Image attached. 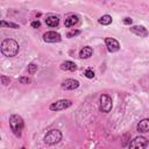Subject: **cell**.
<instances>
[{
    "instance_id": "obj_1",
    "label": "cell",
    "mask_w": 149,
    "mask_h": 149,
    "mask_svg": "<svg viewBox=\"0 0 149 149\" xmlns=\"http://www.w3.org/2000/svg\"><path fill=\"white\" fill-rule=\"evenodd\" d=\"M19 43L13 38H6L1 43V52L6 57H14L19 52Z\"/></svg>"
},
{
    "instance_id": "obj_2",
    "label": "cell",
    "mask_w": 149,
    "mask_h": 149,
    "mask_svg": "<svg viewBox=\"0 0 149 149\" xmlns=\"http://www.w3.org/2000/svg\"><path fill=\"white\" fill-rule=\"evenodd\" d=\"M9 126H10V129L14 133V135L20 136L21 133H22L23 126H24L23 119L20 115H17V114H13L9 118Z\"/></svg>"
},
{
    "instance_id": "obj_3",
    "label": "cell",
    "mask_w": 149,
    "mask_h": 149,
    "mask_svg": "<svg viewBox=\"0 0 149 149\" xmlns=\"http://www.w3.org/2000/svg\"><path fill=\"white\" fill-rule=\"evenodd\" d=\"M61 140H62V133L58 129H51L44 136V142L49 146H54L58 143Z\"/></svg>"
},
{
    "instance_id": "obj_4",
    "label": "cell",
    "mask_w": 149,
    "mask_h": 149,
    "mask_svg": "<svg viewBox=\"0 0 149 149\" xmlns=\"http://www.w3.org/2000/svg\"><path fill=\"white\" fill-rule=\"evenodd\" d=\"M99 108L104 113H108L112 109V98L108 94H101L99 98Z\"/></svg>"
},
{
    "instance_id": "obj_5",
    "label": "cell",
    "mask_w": 149,
    "mask_h": 149,
    "mask_svg": "<svg viewBox=\"0 0 149 149\" xmlns=\"http://www.w3.org/2000/svg\"><path fill=\"white\" fill-rule=\"evenodd\" d=\"M72 105V101L71 100H69V99H61V100H57V101H55V102H52L50 106H49V108L51 109V111H63V109H66V108H69L70 106Z\"/></svg>"
},
{
    "instance_id": "obj_6",
    "label": "cell",
    "mask_w": 149,
    "mask_h": 149,
    "mask_svg": "<svg viewBox=\"0 0 149 149\" xmlns=\"http://www.w3.org/2000/svg\"><path fill=\"white\" fill-rule=\"evenodd\" d=\"M147 146H148V140L144 136H136L129 143L130 148H140V149H142V148H146Z\"/></svg>"
},
{
    "instance_id": "obj_7",
    "label": "cell",
    "mask_w": 149,
    "mask_h": 149,
    "mask_svg": "<svg viewBox=\"0 0 149 149\" xmlns=\"http://www.w3.org/2000/svg\"><path fill=\"white\" fill-rule=\"evenodd\" d=\"M61 87L63 90H66V91H72V90H76L79 87V81L76 80V79H65L62 84H61Z\"/></svg>"
},
{
    "instance_id": "obj_8",
    "label": "cell",
    "mask_w": 149,
    "mask_h": 149,
    "mask_svg": "<svg viewBox=\"0 0 149 149\" xmlns=\"http://www.w3.org/2000/svg\"><path fill=\"white\" fill-rule=\"evenodd\" d=\"M43 40L44 42H48V43H56L62 40V36L56 31H47L43 35Z\"/></svg>"
},
{
    "instance_id": "obj_9",
    "label": "cell",
    "mask_w": 149,
    "mask_h": 149,
    "mask_svg": "<svg viewBox=\"0 0 149 149\" xmlns=\"http://www.w3.org/2000/svg\"><path fill=\"white\" fill-rule=\"evenodd\" d=\"M105 44H106L107 50L109 52H115L120 49V43L115 38H112V37H106L105 38Z\"/></svg>"
},
{
    "instance_id": "obj_10",
    "label": "cell",
    "mask_w": 149,
    "mask_h": 149,
    "mask_svg": "<svg viewBox=\"0 0 149 149\" xmlns=\"http://www.w3.org/2000/svg\"><path fill=\"white\" fill-rule=\"evenodd\" d=\"M129 30L133 34H135L136 36H140V37H147L148 36V30L143 26H132L129 28Z\"/></svg>"
},
{
    "instance_id": "obj_11",
    "label": "cell",
    "mask_w": 149,
    "mask_h": 149,
    "mask_svg": "<svg viewBox=\"0 0 149 149\" xmlns=\"http://www.w3.org/2000/svg\"><path fill=\"white\" fill-rule=\"evenodd\" d=\"M136 129L140 133H147V132H149V119H142L137 123Z\"/></svg>"
},
{
    "instance_id": "obj_12",
    "label": "cell",
    "mask_w": 149,
    "mask_h": 149,
    "mask_svg": "<svg viewBox=\"0 0 149 149\" xmlns=\"http://www.w3.org/2000/svg\"><path fill=\"white\" fill-rule=\"evenodd\" d=\"M61 70H63V71H74L76 69H77V65L73 63V62H71V61H65V62H63L62 64H61Z\"/></svg>"
},
{
    "instance_id": "obj_13",
    "label": "cell",
    "mask_w": 149,
    "mask_h": 149,
    "mask_svg": "<svg viewBox=\"0 0 149 149\" xmlns=\"http://www.w3.org/2000/svg\"><path fill=\"white\" fill-rule=\"evenodd\" d=\"M45 23H47V26H49V27H57L58 23H59V17L56 16V15H49V16L45 19Z\"/></svg>"
},
{
    "instance_id": "obj_14",
    "label": "cell",
    "mask_w": 149,
    "mask_h": 149,
    "mask_svg": "<svg viewBox=\"0 0 149 149\" xmlns=\"http://www.w3.org/2000/svg\"><path fill=\"white\" fill-rule=\"evenodd\" d=\"M93 54V49L91 47H84L79 51V57L80 58H90Z\"/></svg>"
},
{
    "instance_id": "obj_15",
    "label": "cell",
    "mask_w": 149,
    "mask_h": 149,
    "mask_svg": "<svg viewBox=\"0 0 149 149\" xmlns=\"http://www.w3.org/2000/svg\"><path fill=\"white\" fill-rule=\"evenodd\" d=\"M78 21H79V17L77 15H70L65 19L64 24H65V27H73L74 24L78 23Z\"/></svg>"
},
{
    "instance_id": "obj_16",
    "label": "cell",
    "mask_w": 149,
    "mask_h": 149,
    "mask_svg": "<svg viewBox=\"0 0 149 149\" xmlns=\"http://www.w3.org/2000/svg\"><path fill=\"white\" fill-rule=\"evenodd\" d=\"M99 23L102 24V26H108V24H111V23H112V16L108 15V14L102 15V16L99 19Z\"/></svg>"
},
{
    "instance_id": "obj_17",
    "label": "cell",
    "mask_w": 149,
    "mask_h": 149,
    "mask_svg": "<svg viewBox=\"0 0 149 149\" xmlns=\"http://www.w3.org/2000/svg\"><path fill=\"white\" fill-rule=\"evenodd\" d=\"M0 26H1V27H10V28H13V29L19 28V24L13 23V22H6L5 20H2V21L0 22Z\"/></svg>"
},
{
    "instance_id": "obj_18",
    "label": "cell",
    "mask_w": 149,
    "mask_h": 149,
    "mask_svg": "<svg viewBox=\"0 0 149 149\" xmlns=\"http://www.w3.org/2000/svg\"><path fill=\"white\" fill-rule=\"evenodd\" d=\"M28 73H30V74H34L35 72H36V70H37V65H35L34 63H31V64H29L28 65Z\"/></svg>"
},
{
    "instance_id": "obj_19",
    "label": "cell",
    "mask_w": 149,
    "mask_h": 149,
    "mask_svg": "<svg viewBox=\"0 0 149 149\" xmlns=\"http://www.w3.org/2000/svg\"><path fill=\"white\" fill-rule=\"evenodd\" d=\"M84 76L86 77V78H93L94 77V71L93 70H91V69H87V70H85L84 71Z\"/></svg>"
},
{
    "instance_id": "obj_20",
    "label": "cell",
    "mask_w": 149,
    "mask_h": 149,
    "mask_svg": "<svg viewBox=\"0 0 149 149\" xmlns=\"http://www.w3.org/2000/svg\"><path fill=\"white\" fill-rule=\"evenodd\" d=\"M79 34H80V30H71V31H69V33L66 34V36H68L69 38H71V37L77 36V35H79Z\"/></svg>"
},
{
    "instance_id": "obj_21",
    "label": "cell",
    "mask_w": 149,
    "mask_h": 149,
    "mask_svg": "<svg viewBox=\"0 0 149 149\" xmlns=\"http://www.w3.org/2000/svg\"><path fill=\"white\" fill-rule=\"evenodd\" d=\"M19 81L22 83V84H29L31 80H30V78H28V77H21V78H19Z\"/></svg>"
},
{
    "instance_id": "obj_22",
    "label": "cell",
    "mask_w": 149,
    "mask_h": 149,
    "mask_svg": "<svg viewBox=\"0 0 149 149\" xmlns=\"http://www.w3.org/2000/svg\"><path fill=\"white\" fill-rule=\"evenodd\" d=\"M0 79H1L2 85H8V84H9V78H7L6 76H1Z\"/></svg>"
},
{
    "instance_id": "obj_23",
    "label": "cell",
    "mask_w": 149,
    "mask_h": 149,
    "mask_svg": "<svg viewBox=\"0 0 149 149\" xmlns=\"http://www.w3.org/2000/svg\"><path fill=\"white\" fill-rule=\"evenodd\" d=\"M31 27L33 28H40L41 27V22L40 21H33L31 22Z\"/></svg>"
},
{
    "instance_id": "obj_24",
    "label": "cell",
    "mask_w": 149,
    "mask_h": 149,
    "mask_svg": "<svg viewBox=\"0 0 149 149\" xmlns=\"http://www.w3.org/2000/svg\"><path fill=\"white\" fill-rule=\"evenodd\" d=\"M132 22H133V20L130 17H125L123 19V23L125 24H132Z\"/></svg>"
}]
</instances>
